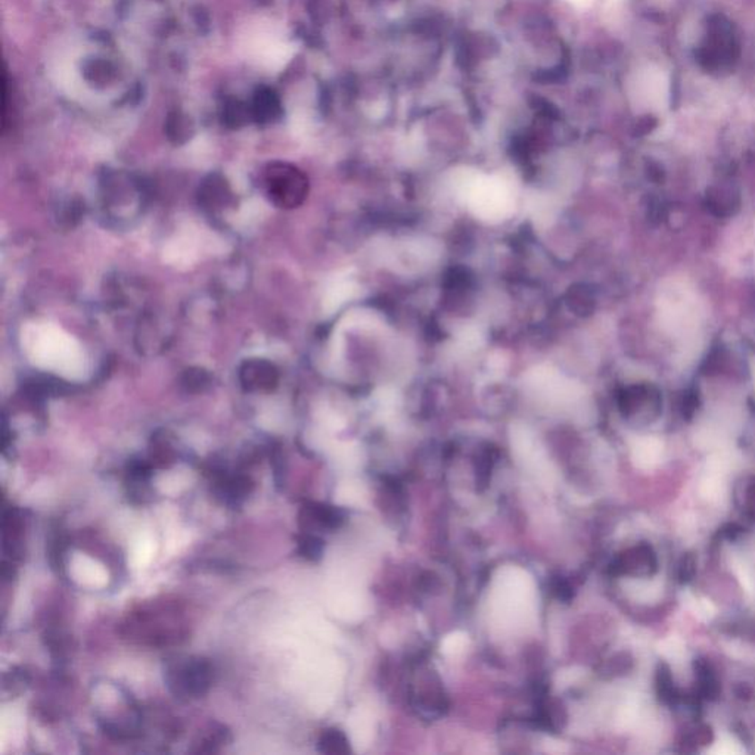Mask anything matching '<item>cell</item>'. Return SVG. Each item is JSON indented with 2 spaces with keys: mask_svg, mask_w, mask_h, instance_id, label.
Here are the masks:
<instances>
[{
  "mask_svg": "<svg viewBox=\"0 0 755 755\" xmlns=\"http://www.w3.org/2000/svg\"><path fill=\"white\" fill-rule=\"evenodd\" d=\"M166 683L178 698H200L213 685V667L204 658L176 660L166 670Z\"/></svg>",
  "mask_w": 755,
  "mask_h": 755,
  "instance_id": "obj_1",
  "label": "cell"
},
{
  "mask_svg": "<svg viewBox=\"0 0 755 755\" xmlns=\"http://www.w3.org/2000/svg\"><path fill=\"white\" fill-rule=\"evenodd\" d=\"M270 195L282 205H294L303 195L304 182L301 176L287 166H273L267 176Z\"/></svg>",
  "mask_w": 755,
  "mask_h": 755,
  "instance_id": "obj_2",
  "label": "cell"
},
{
  "mask_svg": "<svg viewBox=\"0 0 755 755\" xmlns=\"http://www.w3.org/2000/svg\"><path fill=\"white\" fill-rule=\"evenodd\" d=\"M615 571L620 574H633V576H647L656 568L655 553L649 546H638L627 551L620 556L614 565Z\"/></svg>",
  "mask_w": 755,
  "mask_h": 755,
  "instance_id": "obj_3",
  "label": "cell"
},
{
  "mask_svg": "<svg viewBox=\"0 0 755 755\" xmlns=\"http://www.w3.org/2000/svg\"><path fill=\"white\" fill-rule=\"evenodd\" d=\"M301 525L306 527H319L324 530H336L344 523V514L338 508L329 507L324 503H308L299 514Z\"/></svg>",
  "mask_w": 755,
  "mask_h": 755,
  "instance_id": "obj_4",
  "label": "cell"
},
{
  "mask_svg": "<svg viewBox=\"0 0 755 755\" xmlns=\"http://www.w3.org/2000/svg\"><path fill=\"white\" fill-rule=\"evenodd\" d=\"M4 552L9 556L11 560H20L22 558V533H24V523L22 516L17 509L4 511Z\"/></svg>",
  "mask_w": 755,
  "mask_h": 755,
  "instance_id": "obj_5",
  "label": "cell"
},
{
  "mask_svg": "<svg viewBox=\"0 0 755 755\" xmlns=\"http://www.w3.org/2000/svg\"><path fill=\"white\" fill-rule=\"evenodd\" d=\"M254 489L251 478L244 475L217 478L216 493L223 499L224 503L230 507H239L245 499L248 498Z\"/></svg>",
  "mask_w": 755,
  "mask_h": 755,
  "instance_id": "obj_6",
  "label": "cell"
},
{
  "mask_svg": "<svg viewBox=\"0 0 755 755\" xmlns=\"http://www.w3.org/2000/svg\"><path fill=\"white\" fill-rule=\"evenodd\" d=\"M739 192L731 187H711L707 191V207L714 216L729 217L738 212Z\"/></svg>",
  "mask_w": 755,
  "mask_h": 755,
  "instance_id": "obj_7",
  "label": "cell"
},
{
  "mask_svg": "<svg viewBox=\"0 0 755 755\" xmlns=\"http://www.w3.org/2000/svg\"><path fill=\"white\" fill-rule=\"evenodd\" d=\"M320 752L329 755H344L349 754V739L345 738V734L338 729H328L325 731L319 739Z\"/></svg>",
  "mask_w": 755,
  "mask_h": 755,
  "instance_id": "obj_8",
  "label": "cell"
},
{
  "mask_svg": "<svg viewBox=\"0 0 755 755\" xmlns=\"http://www.w3.org/2000/svg\"><path fill=\"white\" fill-rule=\"evenodd\" d=\"M230 732L226 729L224 726H217L216 729H213L207 736H204L201 739V742L198 743V748L194 750V752L196 754H212V752H219L221 750V747H224L226 743L230 742Z\"/></svg>",
  "mask_w": 755,
  "mask_h": 755,
  "instance_id": "obj_9",
  "label": "cell"
},
{
  "mask_svg": "<svg viewBox=\"0 0 755 755\" xmlns=\"http://www.w3.org/2000/svg\"><path fill=\"white\" fill-rule=\"evenodd\" d=\"M297 544H299L297 552L304 560L316 562V560H319L322 555H324V540L317 537V535L311 534V533L306 532L304 534L299 535L297 537Z\"/></svg>",
  "mask_w": 755,
  "mask_h": 755,
  "instance_id": "obj_10",
  "label": "cell"
},
{
  "mask_svg": "<svg viewBox=\"0 0 755 755\" xmlns=\"http://www.w3.org/2000/svg\"><path fill=\"white\" fill-rule=\"evenodd\" d=\"M67 540L63 533H55L49 542V562L54 569H63L64 553H65Z\"/></svg>",
  "mask_w": 755,
  "mask_h": 755,
  "instance_id": "obj_11",
  "label": "cell"
},
{
  "mask_svg": "<svg viewBox=\"0 0 755 755\" xmlns=\"http://www.w3.org/2000/svg\"><path fill=\"white\" fill-rule=\"evenodd\" d=\"M698 406H699V395H698V391H688V393L683 395V402H681V412H683V416H686L688 420H690V418L695 415Z\"/></svg>",
  "mask_w": 755,
  "mask_h": 755,
  "instance_id": "obj_12",
  "label": "cell"
},
{
  "mask_svg": "<svg viewBox=\"0 0 755 755\" xmlns=\"http://www.w3.org/2000/svg\"><path fill=\"white\" fill-rule=\"evenodd\" d=\"M679 574H681V578L683 581L690 580L693 577V574H695V560H693L692 556H686V558L681 560V567H679Z\"/></svg>",
  "mask_w": 755,
  "mask_h": 755,
  "instance_id": "obj_13",
  "label": "cell"
},
{
  "mask_svg": "<svg viewBox=\"0 0 755 755\" xmlns=\"http://www.w3.org/2000/svg\"><path fill=\"white\" fill-rule=\"evenodd\" d=\"M553 592H555L556 596L560 601H569V599L573 598V589H571L569 583H567L565 580L556 581L555 585H553Z\"/></svg>",
  "mask_w": 755,
  "mask_h": 755,
  "instance_id": "obj_14",
  "label": "cell"
},
{
  "mask_svg": "<svg viewBox=\"0 0 755 755\" xmlns=\"http://www.w3.org/2000/svg\"><path fill=\"white\" fill-rule=\"evenodd\" d=\"M745 509H747V514L755 516V480L750 484L745 493Z\"/></svg>",
  "mask_w": 755,
  "mask_h": 755,
  "instance_id": "obj_15",
  "label": "cell"
}]
</instances>
